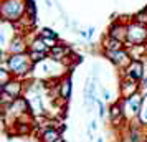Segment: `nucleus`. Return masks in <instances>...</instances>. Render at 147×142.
Here are the masks:
<instances>
[{"label":"nucleus","instance_id":"6e6552de","mask_svg":"<svg viewBox=\"0 0 147 142\" xmlns=\"http://www.w3.org/2000/svg\"><path fill=\"white\" fill-rule=\"evenodd\" d=\"M43 35H47V36H55V33H50V30H43Z\"/></svg>","mask_w":147,"mask_h":142},{"label":"nucleus","instance_id":"f257e3e1","mask_svg":"<svg viewBox=\"0 0 147 142\" xmlns=\"http://www.w3.org/2000/svg\"><path fill=\"white\" fill-rule=\"evenodd\" d=\"M10 66H12V69L22 73V71H25L28 68L27 58H25V56H15V58H12V61H10Z\"/></svg>","mask_w":147,"mask_h":142},{"label":"nucleus","instance_id":"7ed1b4c3","mask_svg":"<svg viewBox=\"0 0 147 142\" xmlns=\"http://www.w3.org/2000/svg\"><path fill=\"white\" fill-rule=\"evenodd\" d=\"M56 139H58V132H55V131H48L45 134V141L47 142H55Z\"/></svg>","mask_w":147,"mask_h":142},{"label":"nucleus","instance_id":"20e7f679","mask_svg":"<svg viewBox=\"0 0 147 142\" xmlns=\"http://www.w3.org/2000/svg\"><path fill=\"white\" fill-rule=\"evenodd\" d=\"M18 84H17V83H13V86H5V89H3V91H5V93H12V94L13 96H17L18 94Z\"/></svg>","mask_w":147,"mask_h":142},{"label":"nucleus","instance_id":"39448f33","mask_svg":"<svg viewBox=\"0 0 147 142\" xmlns=\"http://www.w3.org/2000/svg\"><path fill=\"white\" fill-rule=\"evenodd\" d=\"M107 46H109V50H119L121 43H119V41H116V40H111V43H109Z\"/></svg>","mask_w":147,"mask_h":142},{"label":"nucleus","instance_id":"1a4fd4ad","mask_svg":"<svg viewBox=\"0 0 147 142\" xmlns=\"http://www.w3.org/2000/svg\"><path fill=\"white\" fill-rule=\"evenodd\" d=\"M116 116H117V108H113V119H116Z\"/></svg>","mask_w":147,"mask_h":142},{"label":"nucleus","instance_id":"f03ea898","mask_svg":"<svg viewBox=\"0 0 147 142\" xmlns=\"http://www.w3.org/2000/svg\"><path fill=\"white\" fill-rule=\"evenodd\" d=\"M140 69H142V66H140V63H132V66L129 68V75H131V78H134V79H137V78H140Z\"/></svg>","mask_w":147,"mask_h":142},{"label":"nucleus","instance_id":"0eeeda50","mask_svg":"<svg viewBox=\"0 0 147 142\" xmlns=\"http://www.w3.org/2000/svg\"><path fill=\"white\" fill-rule=\"evenodd\" d=\"M69 94V81L65 83V86H63V96H68Z\"/></svg>","mask_w":147,"mask_h":142},{"label":"nucleus","instance_id":"423d86ee","mask_svg":"<svg viewBox=\"0 0 147 142\" xmlns=\"http://www.w3.org/2000/svg\"><path fill=\"white\" fill-rule=\"evenodd\" d=\"M43 56H45V53H38V51H33V53H32V60H33V61H38V60H41Z\"/></svg>","mask_w":147,"mask_h":142}]
</instances>
